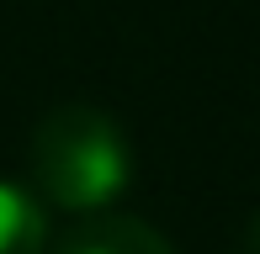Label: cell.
I'll list each match as a JSON object with an SVG mask.
<instances>
[{"instance_id":"obj_1","label":"cell","mask_w":260,"mask_h":254,"mask_svg":"<svg viewBox=\"0 0 260 254\" xmlns=\"http://www.w3.org/2000/svg\"><path fill=\"white\" fill-rule=\"evenodd\" d=\"M32 180L38 196L64 212L96 217L133 186V138L101 106H53L32 133Z\"/></svg>"},{"instance_id":"obj_2","label":"cell","mask_w":260,"mask_h":254,"mask_svg":"<svg viewBox=\"0 0 260 254\" xmlns=\"http://www.w3.org/2000/svg\"><path fill=\"white\" fill-rule=\"evenodd\" d=\"M53 254H175V249H170V238H165L154 223H144V217L96 212V217H85V223L69 228Z\"/></svg>"},{"instance_id":"obj_3","label":"cell","mask_w":260,"mask_h":254,"mask_svg":"<svg viewBox=\"0 0 260 254\" xmlns=\"http://www.w3.org/2000/svg\"><path fill=\"white\" fill-rule=\"evenodd\" d=\"M0 254H48V217L38 196L0 180Z\"/></svg>"},{"instance_id":"obj_4","label":"cell","mask_w":260,"mask_h":254,"mask_svg":"<svg viewBox=\"0 0 260 254\" xmlns=\"http://www.w3.org/2000/svg\"><path fill=\"white\" fill-rule=\"evenodd\" d=\"M244 254H260V212L250 217V228H244Z\"/></svg>"}]
</instances>
